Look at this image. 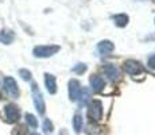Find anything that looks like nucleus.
<instances>
[{"instance_id": "1", "label": "nucleus", "mask_w": 155, "mask_h": 135, "mask_svg": "<svg viewBox=\"0 0 155 135\" xmlns=\"http://www.w3.org/2000/svg\"><path fill=\"white\" fill-rule=\"evenodd\" d=\"M61 50V46L58 45H41V46H35L32 50V54L37 58H49V57L54 56Z\"/></svg>"}, {"instance_id": "2", "label": "nucleus", "mask_w": 155, "mask_h": 135, "mask_svg": "<svg viewBox=\"0 0 155 135\" xmlns=\"http://www.w3.org/2000/svg\"><path fill=\"white\" fill-rule=\"evenodd\" d=\"M31 95H32V101H34V106L37 108L38 113L43 115L45 111H46V104H45L42 92L39 91V88H38V85L35 83L31 84Z\"/></svg>"}, {"instance_id": "3", "label": "nucleus", "mask_w": 155, "mask_h": 135, "mask_svg": "<svg viewBox=\"0 0 155 135\" xmlns=\"http://www.w3.org/2000/svg\"><path fill=\"white\" fill-rule=\"evenodd\" d=\"M88 116L94 122H99L103 119V103L97 99L91 100L88 106Z\"/></svg>"}, {"instance_id": "4", "label": "nucleus", "mask_w": 155, "mask_h": 135, "mask_svg": "<svg viewBox=\"0 0 155 135\" xmlns=\"http://www.w3.org/2000/svg\"><path fill=\"white\" fill-rule=\"evenodd\" d=\"M3 88H4L5 93L8 96L14 99H18L19 97V86H18L16 81L12 77H4V81H3Z\"/></svg>"}, {"instance_id": "5", "label": "nucleus", "mask_w": 155, "mask_h": 135, "mask_svg": "<svg viewBox=\"0 0 155 135\" xmlns=\"http://www.w3.org/2000/svg\"><path fill=\"white\" fill-rule=\"evenodd\" d=\"M124 70H126L127 74L130 76H138L144 72V68L139 61H135V59H127L124 62Z\"/></svg>"}, {"instance_id": "6", "label": "nucleus", "mask_w": 155, "mask_h": 135, "mask_svg": "<svg viewBox=\"0 0 155 135\" xmlns=\"http://www.w3.org/2000/svg\"><path fill=\"white\" fill-rule=\"evenodd\" d=\"M4 113H5V119H7L8 123H15L20 119V110H19V107L14 103H10L5 106Z\"/></svg>"}, {"instance_id": "7", "label": "nucleus", "mask_w": 155, "mask_h": 135, "mask_svg": "<svg viewBox=\"0 0 155 135\" xmlns=\"http://www.w3.org/2000/svg\"><path fill=\"white\" fill-rule=\"evenodd\" d=\"M81 84H80L78 80L76 79H71L69 81V99L71 101H77L78 100V96L81 93Z\"/></svg>"}, {"instance_id": "8", "label": "nucleus", "mask_w": 155, "mask_h": 135, "mask_svg": "<svg viewBox=\"0 0 155 135\" xmlns=\"http://www.w3.org/2000/svg\"><path fill=\"white\" fill-rule=\"evenodd\" d=\"M103 72L104 74H105L107 77H108L111 81H117L120 79V72H119V69L115 66L113 64H107L103 66Z\"/></svg>"}, {"instance_id": "9", "label": "nucleus", "mask_w": 155, "mask_h": 135, "mask_svg": "<svg viewBox=\"0 0 155 135\" xmlns=\"http://www.w3.org/2000/svg\"><path fill=\"white\" fill-rule=\"evenodd\" d=\"M89 83H91V88L93 92H101L105 86V81L99 74H92L91 79H89Z\"/></svg>"}, {"instance_id": "10", "label": "nucleus", "mask_w": 155, "mask_h": 135, "mask_svg": "<svg viewBox=\"0 0 155 135\" xmlns=\"http://www.w3.org/2000/svg\"><path fill=\"white\" fill-rule=\"evenodd\" d=\"M15 32L10 29H3L0 30V43L3 45H11L15 41Z\"/></svg>"}, {"instance_id": "11", "label": "nucleus", "mask_w": 155, "mask_h": 135, "mask_svg": "<svg viewBox=\"0 0 155 135\" xmlns=\"http://www.w3.org/2000/svg\"><path fill=\"white\" fill-rule=\"evenodd\" d=\"M113 50H115V45L112 43L111 41H101L97 45V52H99L101 56H109Z\"/></svg>"}, {"instance_id": "12", "label": "nucleus", "mask_w": 155, "mask_h": 135, "mask_svg": "<svg viewBox=\"0 0 155 135\" xmlns=\"http://www.w3.org/2000/svg\"><path fill=\"white\" fill-rule=\"evenodd\" d=\"M45 85H46V89L50 95L57 93V81L53 74L45 73Z\"/></svg>"}, {"instance_id": "13", "label": "nucleus", "mask_w": 155, "mask_h": 135, "mask_svg": "<svg viewBox=\"0 0 155 135\" xmlns=\"http://www.w3.org/2000/svg\"><path fill=\"white\" fill-rule=\"evenodd\" d=\"M112 19H113V22H115V25L117 27H126L128 25L130 18H128L127 14H117V15H113Z\"/></svg>"}, {"instance_id": "14", "label": "nucleus", "mask_w": 155, "mask_h": 135, "mask_svg": "<svg viewBox=\"0 0 155 135\" xmlns=\"http://www.w3.org/2000/svg\"><path fill=\"white\" fill-rule=\"evenodd\" d=\"M89 97H91V91H89L88 88H82L81 89V93H80L78 96V103H80V106H85L86 104V101L89 100Z\"/></svg>"}, {"instance_id": "15", "label": "nucleus", "mask_w": 155, "mask_h": 135, "mask_svg": "<svg viewBox=\"0 0 155 135\" xmlns=\"http://www.w3.org/2000/svg\"><path fill=\"white\" fill-rule=\"evenodd\" d=\"M82 116L80 115V113H76L74 115V118H73V128H74V131H76L77 134L78 133H81V130H82Z\"/></svg>"}, {"instance_id": "16", "label": "nucleus", "mask_w": 155, "mask_h": 135, "mask_svg": "<svg viewBox=\"0 0 155 135\" xmlns=\"http://www.w3.org/2000/svg\"><path fill=\"white\" fill-rule=\"evenodd\" d=\"M25 118H26V122H27V124L30 126V127H32V128L38 127V120L34 115H31V113H26Z\"/></svg>"}, {"instance_id": "17", "label": "nucleus", "mask_w": 155, "mask_h": 135, "mask_svg": "<svg viewBox=\"0 0 155 135\" xmlns=\"http://www.w3.org/2000/svg\"><path fill=\"white\" fill-rule=\"evenodd\" d=\"M53 130H54V126H53V123L50 119H45L43 120V131L46 134H51Z\"/></svg>"}, {"instance_id": "18", "label": "nucleus", "mask_w": 155, "mask_h": 135, "mask_svg": "<svg viewBox=\"0 0 155 135\" xmlns=\"http://www.w3.org/2000/svg\"><path fill=\"white\" fill-rule=\"evenodd\" d=\"M19 76L25 81H30L31 80V72L28 69H19Z\"/></svg>"}, {"instance_id": "19", "label": "nucleus", "mask_w": 155, "mask_h": 135, "mask_svg": "<svg viewBox=\"0 0 155 135\" xmlns=\"http://www.w3.org/2000/svg\"><path fill=\"white\" fill-rule=\"evenodd\" d=\"M71 70H73L74 73L81 74V73H84V72H86V65L85 64H77V65H74Z\"/></svg>"}, {"instance_id": "20", "label": "nucleus", "mask_w": 155, "mask_h": 135, "mask_svg": "<svg viewBox=\"0 0 155 135\" xmlns=\"http://www.w3.org/2000/svg\"><path fill=\"white\" fill-rule=\"evenodd\" d=\"M148 66L155 70V54H154V56H151L150 58H148Z\"/></svg>"}, {"instance_id": "21", "label": "nucleus", "mask_w": 155, "mask_h": 135, "mask_svg": "<svg viewBox=\"0 0 155 135\" xmlns=\"http://www.w3.org/2000/svg\"><path fill=\"white\" fill-rule=\"evenodd\" d=\"M146 41H153V39H155V34H151V35H147V37L144 38Z\"/></svg>"}, {"instance_id": "22", "label": "nucleus", "mask_w": 155, "mask_h": 135, "mask_svg": "<svg viewBox=\"0 0 155 135\" xmlns=\"http://www.w3.org/2000/svg\"><path fill=\"white\" fill-rule=\"evenodd\" d=\"M32 135H39V134H37V133H34V134H32Z\"/></svg>"}]
</instances>
